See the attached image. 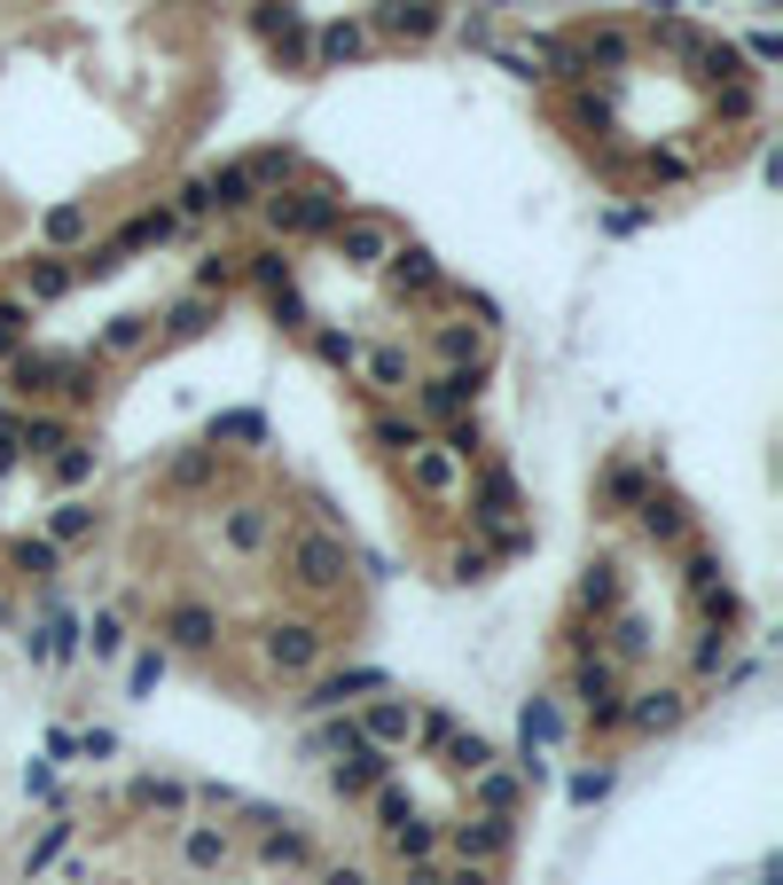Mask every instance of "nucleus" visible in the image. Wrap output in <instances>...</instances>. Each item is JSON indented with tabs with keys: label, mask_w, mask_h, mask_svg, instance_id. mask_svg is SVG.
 Returning a JSON list of instances; mask_svg holds the SVG:
<instances>
[{
	"label": "nucleus",
	"mask_w": 783,
	"mask_h": 885,
	"mask_svg": "<svg viewBox=\"0 0 783 885\" xmlns=\"http://www.w3.org/2000/svg\"><path fill=\"white\" fill-rule=\"evenodd\" d=\"M440 885H494V870H486V862H455Z\"/></svg>",
	"instance_id": "obj_52"
},
{
	"label": "nucleus",
	"mask_w": 783,
	"mask_h": 885,
	"mask_svg": "<svg viewBox=\"0 0 783 885\" xmlns=\"http://www.w3.org/2000/svg\"><path fill=\"white\" fill-rule=\"evenodd\" d=\"M220 439H267V423H258V415H220L212 423V447H220Z\"/></svg>",
	"instance_id": "obj_48"
},
{
	"label": "nucleus",
	"mask_w": 783,
	"mask_h": 885,
	"mask_svg": "<svg viewBox=\"0 0 783 885\" xmlns=\"http://www.w3.org/2000/svg\"><path fill=\"white\" fill-rule=\"evenodd\" d=\"M681 714H689V697H681V689H643L635 705H620V721H627V729H643V737L674 729Z\"/></svg>",
	"instance_id": "obj_8"
},
{
	"label": "nucleus",
	"mask_w": 783,
	"mask_h": 885,
	"mask_svg": "<svg viewBox=\"0 0 783 885\" xmlns=\"http://www.w3.org/2000/svg\"><path fill=\"white\" fill-rule=\"evenodd\" d=\"M71 752H86V760H110V752H118V737H110V729H86V737H71Z\"/></svg>",
	"instance_id": "obj_50"
},
{
	"label": "nucleus",
	"mask_w": 783,
	"mask_h": 885,
	"mask_svg": "<svg viewBox=\"0 0 783 885\" xmlns=\"http://www.w3.org/2000/svg\"><path fill=\"white\" fill-rule=\"evenodd\" d=\"M204 204L212 212H243V204H258V181H251L243 165H220L212 181H204Z\"/></svg>",
	"instance_id": "obj_16"
},
{
	"label": "nucleus",
	"mask_w": 783,
	"mask_h": 885,
	"mask_svg": "<svg viewBox=\"0 0 783 885\" xmlns=\"http://www.w3.org/2000/svg\"><path fill=\"white\" fill-rule=\"evenodd\" d=\"M329 243H337L345 267H384V259L400 251V228H392V220H377V212H345V220L329 228Z\"/></svg>",
	"instance_id": "obj_2"
},
{
	"label": "nucleus",
	"mask_w": 783,
	"mask_h": 885,
	"mask_svg": "<svg viewBox=\"0 0 783 885\" xmlns=\"http://www.w3.org/2000/svg\"><path fill=\"white\" fill-rule=\"evenodd\" d=\"M455 854H463V862H501V854H509V815L463 823V831H455Z\"/></svg>",
	"instance_id": "obj_11"
},
{
	"label": "nucleus",
	"mask_w": 783,
	"mask_h": 885,
	"mask_svg": "<svg viewBox=\"0 0 783 885\" xmlns=\"http://www.w3.org/2000/svg\"><path fill=\"white\" fill-rule=\"evenodd\" d=\"M134 808H165V815H181V808H189V791H181V783H165V776H141V783H134Z\"/></svg>",
	"instance_id": "obj_31"
},
{
	"label": "nucleus",
	"mask_w": 783,
	"mask_h": 885,
	"mask_svg": "<svg viewBox=\"0 0 783 885\" xmlns=\"http://www.w3.org/2000/svg\"><path fill=\"white\" fill-rule=\"evenodd\" d=\"M447 768H455V776H486V768H494V745H486L478 729H470V737L455 729V737H447Z\"/></svg>",
	"instance_id": "obj_22"
},
{
	"label": "nucleus",
	"mask_w": 783,
	"mask_h": 885,
	"mask_svg": "<svg viewBox=\"0 0 783 885\" xmlns=\"http://www.w3.org/2000/svg\"><path fill=\"white\" fill-rule=\"evenodd\" d=\"M141 337H149V322H141V314H118V322L103 329V352H134Z\"/></svg>",
	"instance_id": "obj_39"
},
{
	"label": "nucleus",
	"mask_w": 783,
	"mask_h": 885,
	"mask_svg": "<svg viewBox=\"0 0 783 885\" xmlns=\"http://www.w3.org/2000/svg\"><path fill=\"white\" fill-rule=\"evenodd\" d=\"M290 572L306 588H337L345 572H353V549H345L337 534H290Z\"/></svg>",
	"instance_id": "obj_4"
},
{
	"label": "nucleus",
	"mask_w": 783,
	"mask_h": 885,
	"mask_svg": "<svg viewBox=\"0 0 783 885\" xmlns=\"http://www.w3.org/2000/svg\"><path fill=\"white\" fill-rule=\"evenodd\" d=\"M361 689H384V674H369V666H353V674H329V682H314V697H298L306 714H337L345 697H361Z\"/></svg>",
	"instance_id": "obj_14"
},
{
	"label": "nucleus",
	"mask_w": 783,
	"mask_h": 885,
	"mask_svg": "<svg viewBox=\"0 0 783 885\" xmlns=\"http://www.w3.org/2000/svg\"><path fill=\"white\" fill-rule=\"evenodd\" d=\"M603 791H612V768H580V776H572V800H580V808H595Z\"/></svg>",
	"instance_id": "obj_45"
},
{
	"label": "nucleus",
	"mask_w": 783,
	"mask_h": 885,
	"mask_svg": "<svg viewBox=\"0 0 783 885\" xmlns=\"http://www.w3.org/2000/svg\"><path fill=\"white\" fill-rule=\"evenodd\" d=\"M415 737H423L431 752H447V737H455V714H423V721H415Z\"/></svg>",
	"instance_id": "obj_49"
},
{
	"label": "nucleus",
	"mask_w": 783,
	"mask_h": 885,
	"mask_svg": "<svg viewBox=\"0 0 783 885\" xmlns=\"http://www.w3.org/2000/svg\"><path fill=\"white\" fill-rule=\"evenodd\" d=\"M314 55H321V63H353V55H369V32H361V24H329V32L314 40Z\"/></svg>",
	"instance_id": "obj_24"
},
{
	"label": "nucleus",
	"mask_w": 783,
	"mask_h": 885,
	"mask_svg": "<svg viewBox=\"0 0 783 885\" xmlns=\"http://www.w3.org/2000/svg\"><path fill=\"white\" fill-rule=\"evenodd\" d=\"M377 24H384V32H408V40H431L447 17H440V0H384Z\"/></svg>",
	"instance_id": "obj_12"
},
{
	"label": "nucleus",
	"mask_w": 783,
	"mask_h": 885,
	"mask_svg": "<svg viewBox=\"0 0 783 885\" xmlns=\"http://www.w3.org/2000/svg\"><path fill=\"white\" fill-rule=\"evenodd\" d=\"M431 846H440V831H431V823H415V815L392 831V854H400V862H431Z\"/></svg>",
	"instance_id": "obj_32"
},
{
	"label": "nucleus",
	"mask_w": 783,
	"mask_h": 885,
	"mask_svg": "<svg viewBox=\"0 0 783 885\" xmlns=\"http://www.w3.org/2000/svg\"><path fill=\"white\" fill-rule=\"evenodd\" d=\"M86 534H95V502H55V549H71V541H86Z\"/></svg>",
	"instance_id": "obj_27"
},
{
	"label": "nucleus",
	"mask_w": 783,
	"mask_h": 885,
	"mask_svg": "<svg viewBox=\"0 0 783 885\" xmlns=\"http://www.w3.org/2000/svg\"><path fill=\"white\" fill-rule=\"evenodd\" d=\"M17 565L24 580H55V541H17Z\"/></svg>",
	"instance_id": "obj_40"
},
{
	"label": "nucleus",
	"mask_w": 783,
	"mask_h": 885,
	"mask_svg": "<svg viewBox=\"0 0 783 885\" xmlns=\"http://www.w3.org/2000/svg\"><path fill=\"white\" fill-rule=\"evenodd\" d=\"M572 689H580V714L595 729H620V674H612V659H588Z\"/></svg>",
	"instance_id": "obj_5"
},
{
	"label": "nucleus",
	"mask_w": 783,
	"mask_h": 885,
	"mask_svg": "<svg viewBox=\"0 0 783 885\" xmlns=\"http://www.w3.org/2000/svg\"><path fill=\"white\" fill-rule=\"evenodd\" d=\"M165 635H172V643H181V651H204V643L220 635V619H212L204 603H181V611H172V619H165Z\"/></svg>",
	"instance_id": "obj_17"
},
{
	"label": "nucleus",
	"mask_w": 783,
	"mask_h": 885,
	"mask_svg": "<svg viewBox=\"0 0 783 885\" xmlns=\"http://www.w3.org/2000/svg\"><path fill=\"white\" fill-rule=\"evenodd\" d=\"M71 291V267H63V259H32V267H24V298H63Z\"/></svg>",
	"instance_id": "obj_25"
},
{
	"label": "nucleus",
	"mask_w": 783,
	"mask_h": 885,
	"mask_svg": "<svg viewBox=\"0 0 783 885\" xmlns=\"http://www.w3.org/2000/svg\"><path fill=\"white\" fill-rule=\"evenodd\" d=\"M24 322H32V314H24L17 298H0V345H17V337H24Z\"/></svg>",
	"instance_id": "obj_51"
},
{
	"label": "nucleus",
	"mask_w": 783,
	"mask_h": 885,
	"mask_svg": "<svg viewBox=\"0 0 783 885\" xmlns=\"http://www.w3.org/2000/svg\"><path fill=\"white\" fill-rule=\"evenodd\" d=\"M290 165H298L290 149H258V157H251L243 172H251V181H283V172H290Z\"/></svg>",
	"instance_id": "obj_44"
},
{
	"label": "nucleus",
	"mask_w": 783,
	"mask_h": 885,
	"mask_svg": "<svg viewBox=\"0 0 783 885\" xmlns=\"http://www.w3.org/2000/svg\"><path fill=\"white\" fill-rule=\"evenodd\" d=\"M408 486H415V494H431V502H447V494L463 486V463H455L447 447H431V439H423V447L408 455Z\"/></svg>",
	"instance_id": "obj_7"
},
{
	"label": "nucleus",
	"mask_w": 783,
	"mask_h": 885,
	"mask_svg": "<svg viewBox=\"0 0 783 885\" xmlns=\"http://www.w3.org/2000/svg\"><path fill=\"white\" fill-rule=\"evenodd\" d=\"M643 525H650L658 541H681V534H689V525H681V509H674V502H658V494H643Z\"/></svg>",
	"instance_id": "obj_36"
},
{
	"label": "nucleus",
	"mask_w": 783,
	"mask_h": 885,
	"mask_svg": "<svg viewBox=\"0 0 783 885\" xmlns=\"http://www.w3.org/2000/svg\"><path fill=\"white\" fill-rule=\"evenodd\" d=\"M267 220H275V235H329L337 220H345V197L337 189H298V197H267Z\"/></svg>",
	"instance_id": "obj_1"
},
{
	"label": "nucleus",
	"mask_w": 783,
	"mask_h": 885,
	"mask_svg": "<svg viewBox=\"0 0 783 885\" xmlns=\"http://www.w3.org/2000/svg\"><path fill=\"white\" fill-rule=\"evenodd\" d=\"M212 322V298H181V306H172V329H181V337H197Z\"/></svg>",
	"instance_id": "obj_47"
},
{
	"label": "nucleus",
	"mask_w": 783,
	"mask_h": 885,
	"mask_svg": "<svg viewBox=\"0 0 783 885\" xmlns=\"http://www.w3.org/2000/svg\"><path fill=\"white\" fill-rule=\"evenodd\" d=\"M415 400H423V415H463L478 400V377L470 369H440L431 384H415Z\"/></svg>",
	"instance_id": "obj_9"
},
{
	"label": "nucleus",
	"mask_w": 783,
	"mask_h": 885,
	"mask_svg": "<svg viewBox=\"0 0 783 885\" xmlns=\"http://www.w3.org/2000/svg\"><path fill=\"white\" fill-rule=\"evenodd\" d=\"M369 791H377V815H384V831H400V823L415 815V808H408V791H400L392 776H384V783H369Z\"/></svg>",
	"instance_id": "obj_37"
},
{
	"label": "nucleus",
	"mask_w": 783,
	"mask_h": 885,
	"mask_svg": "<svg viewBox=\"0 0 783 885\" xmlns=\"http://www.w3.org/2000/svg\"><path fill=\"white\" fill-rule=\"evenodd\" d=\"M258 823H267V839H258V862H267V870H306L314 862V839L306 831H283L275 815H258Z\"/></svg>",
	"instance_id": "obj_13"
},
{
	"label": "nucleus",
	"mask_w": 783,
	"mask_h": 885,
	"mask_svg": "<svg viewBox=\"0 0 783 885\" xmlns=\"http://www.w3.org/2000/svg\"><path fill=\"white\" fill-rule=\"evenodd\" d=\"M55 377H63V361H17V377H9V392H55Z\"/></svg>",
	"instance_id": "obj_34"
},
{
	"label": "nucleus",
	"mask_w": 783,
	"mask_h": 885,
	"mask_svg": "<svg viewBox=\"0 0 783 885\" xmlns=\"http://www.w3.org/2000/svg\"><path fill=\"white\" fill-rule=\"evenodd\" d=\"M86 228H95V220H86V204H55V212L40 220V235H47V243H78Z\"/></svg>",
	"instance_id": "obj_33"
},
{
	"label": "nucleus",
	"mask_w": 783,
	"mask_h": 885,
	"mask_svg": "<svg viewBox=\"0 0 783 885\" xmlns=\"http://www.w3.org/2000/svg\"><path fill=\"white\" fill-rule=\"evenodd\" d=\"M55 478H63V486L95 478V447H55Z\"/></svg>",
	"instance_id": "obj_41"
},
{
	"label": "nucleus",
	"mask_w": 783,
	"mask_h": 885,
	"mask_svg": "<svg viewBox=\"0 0 783 885\" xmlns=\"http://www.w3.org/2000/svg\"><path fill=\"white\" fill-rule=\"evenodd\" d=\"M181 862H189V870H220V862H228V831H220V823H189Z\"/></svg>",
	"instance_id": "obj_19"
},
{
	"label": "nucleus",
	"mask_w": 783,
	"mask_h": 885,
	"mask_svg": "<svg viewBox=\"0 0 783 885\" xmlns=\"http://www.w3.org/2000/svg\"><path fill=\"white\" fill-rule=\"evenodd\" d=\"M235 259H243V251H220V259H204V267H197V291H228V283H235Z\"/></svg>",
	"instance_id": "obj_43"
},
{
	"label": "nucleus",
	"mask_w": 783,
	"mask_h": 885,
	"mask_svg": "<svg viewBox=\"0 0 783 885\" xmlns=\"http://www.w3.org/2000/svg\"><path fill=\"white\" fill-rule=\"evenodd\" d=\"M0 431H9V423H0Z\"/></svg>",
	"instance_id": "obj_59"
},
{
	"label": "nucleus",
	"mask_w": 783,
	"mask_h": 885,
	"mask_svg": "<svg viewBox=\"0 0 783 885\" xmlns=\"http://www.w3.org/2000/svg\"><path fill=\"white\" fill-rule=\"evenodd\" d=\"M314 352H321L329 369H353V361H361V345H353V337H337V329H314Z\"/></svg>",
	"instance_id": "obj_38"
},
{
	"label": "nucleus",
	"mask_w": 783,
	"mask_h": 885,
	"mask_svg": "<svg viewBox=\"0 0 783 885\" xmlns=\"http://www.w3.org/2000/svg\"><path fill=\"white\" fill-rule=\"evenodd\" d=\"M557 737H564V714H557L549 697H533V705H526V745H533V752H549Z\"/></svg>",
	"instance_id": "obj_30"
},
{
	"label": "nucleus",
	"mask_w": 783,
	"mask_h": 885,
	"mask_svg": "<svg viewBox=\"0 0 783 885\" xmlns=\"http://www.w3.org/2000/svg\"><path fill=\"white\" fill-rule=\"evenodd\" d=\"M55 447H71V439H63V415H32V423L17 431V455H55Z\"/></svg>",
	"instance_id": "obj_28"
},
{
	"label": "nucleus",
	"mask_w": 783,
	"mask_h": 885,
	"mask_svg": "<svg viewBox=\"0 0 783 885\" xmlns=\"http://www.w3.org/2000/svg\"><path fill=\"white\" fill-rule=\"evenodd\" d=\"M400 870H408L400 885H440V870H431V862H400Z\"/></svg>",
	"instance_id": "obj_58"
},
{
	"label": "nucleus",
	"mask_w": 783,
	"mask_h": 885,
	"mask_svg": "<svg viewBox=\"0 0 783 885\" xmlns=\"http://www.w3.org/2000/svg\"><path fill=\"white\" fill-rule=\"evenodd\" d=\"M157 674H165V659H134V697H149V689H157Z\"/></svg>",
	"instance_id": "obj_55"
},
{
	"label": "nucleus",
	"mask_w": 783,
	"mask_h": 885,
	"mask_svg": "<svg viewBox=\"0 0 783 885\" xmlns=\"http://www.w3.org/2000/svg\"><path fill=\"white\" fill-rule=\"evenodd\" d=\"M431 352H440V361H447V369H470V361H478V352H486V329H463V322H447L440 337H431Z\"/></svg>",
	"instance_id": "obj_18"
},
{
	"label": "nucleus",
	"mask_w": 783,
	"mask_h": 885,
	"mask_svg": "<svg viewBox=\"0 0 783 885\" xmlns=\"http://www.w3.org/2000/svg\"><path fill=\"white\" fill-rule=\"evenodd\" d=\"M384 752L377 745H353V760H337V791H369V783H384Z\"/></svg>",
	"instance_id": "obj_20"
},
{
	"label": "nucleus",
	"mask_w": 783,
	"mask_h": 885,
	"mask_svg": "<svg viewBox=\"0 0 783 885\" xmlns=\"http://www.w3.org/2000/svg\"><path fill=\"white\" fill-rule=\"evenodd\" d=\"M321 885H369V877H361L353 862H337V870H321Z\"/></svg>",
	"instance_id": "obj_57"
},
{
	"label": "nucleus",
	"mask_w": 783,
	"mask_h": 885,
	"mask_svg": "<svg viewBox=\"0 0 783 885\" xmlns=\"http://www.w3.org/2000/svg\"><path fill=\"white\" fill-rule=\"evenodd\" d=\"M369 439H377V447H392V455H415V447H423V423H415V415H369Z\"/></svg>",
	"instance_id": "obj_21"
},
{
	"label": "nucleus",
	"mask_w": 783,
	"mask_h": 885,
	"mask_svg": "<svg viewBox=\"0 0 783 885\" xmlns=\"http://www.w3.org/2000/svg\"><path fill=\"white\" fill-rule=\"evenodd\" d=\"M212 463H220V447H197V455H181V463H172V486H204V478H212Z\"/></svg>",
	"instance_id": "obj_42"
},
{
	"label": "nucleus",
	"mask_w": 783,
	"mask_h": 885,
	"mask_svg": "<svg viewBox=\"0 0 783 885\" xmlns=\"http://www.w3.org/2000/svg\"><path fill=\"white\" fill-rule=\"evenodd\" d=\"M220 534H228V549H235V557H258L275 525H267V509H258V502H243V509H228V525H220Z\"/></svg>",
	"instance_id": "obj_15"
},
{
	"label": "nucleus",
	"mask_w": 783,
	"mask_h": 885,
	"mask_svg": "<svg viewBox=\"0 0 783 885\" xmlns=\"http://www.w3.org/2000/svg\"><path fill=\"white\" fill-rule=\"evenodd\" d=\"M486 565H494L486 549H463V557H455V580H486Z\"/></svg>",
	"instance_id": "obj_54"
},
{
	"label": "nucleus",
	"mask_w": 783,
	"mask_h": 885,
	"mask_svg": "<svg viewBox=\"0 0 783 885\" xmlns=\"http://www.w3.org/2000/svg\"><path fill=\"white\" fill-rule=\"evenodd\" d=\"M24 791H32V800H55V776H47V768L32 760V768H24Z\"/></svg>",
	"instance_id": "obj_56"
},
{
	"label": "nucleus",
	"mask_w": 783,
	"mask_h": 885,
	"mask_svg": "<svg viewBox=\"0 0 783 885\" xmlns=\"http://www.w3.org/2000/svg\"><path fill=\"white\" fill-rule=\"evenodd\" d=\"M258 651H267V666H275V674H314V666H321V651H329V635H321V628H306V619H275Z\"/></svg>",
	"instance_id": "obj_3"
},
{
	"label": "nucleus",
	"mask_w": 783,
	"mask_h": 885,
	"mask_svg": "<svg viewBox=\"0 0 783 885\" xmlns=\"http://www.w3.org/2000/svg\"><path fill=\"white\" fill-rule=\"evenodd\" d=\"M392 267V298H447V283H440V267H431L423 251H392L384 259Z\"/></svg>",
	"instance_id": "obj_10"
},
{
	"label": "nucleus",
	"mask_w": 783,
	"mask_h": 885,
	"mask_svg": "<svg viewBox=\"0 0 783 885\" xmlns=\"http://www.w3.org/2000/svg\"><path fill=\"white\" fill-rule=\"evenodd\" d=\"M361 361H369V384L377 392H400L408 384V352L400 345H377V352H361Z\"/></svg>",
	"instance_id": "obj_29"
},
{
	"label": "nucleus",
	"mask_w": 783,
	"mask_h": 885,
	"mask_svg": "<svg viewBox=\"0 0 783 885\" xmlns=\"http://www.w3.org/2000/svg\"><path fill=\"white\" fill-rule=\"evenodd\" d=\"M251 275H258V291H267L275 306H290V259L283 251H251Z\"/></svg>",
	"instance_id": "obj_26"
},
{
	"label": "nucleus",
	"mask_w": 783,
	"mask_h": 885,
	"mask_svg": "<svg viewBox=\"0 0 783 885\" xmlns=\"http://www.w3.org/2000/svg\"><path fill=\"white\" fill-rule=\"evenodd\" d=\"M353 729H361V745L392 752V745H408V737H415V705H408V697H377V705H369V714H361Z\"/></svg>",
	"instance_id": "obj_6"
},
{
	"label": "nucleus",
	"mask_w": 783,
	"mask_h": 885,
	"mask_svg": "<svg viewBox=\"0 0 783 885\" xmlns=\"http://www.w3.org/2000/svg\"><path fill=\"white\" fill-rule=\"evenodd\" d=\"M86 635H95V659H118V651H126V628H118L110 611H103V619H95V628H86Z\"/></svg>",
	"instance_id": "obj_46"
},
{
	"label": "nucleus",
	"mask_w": 783,
	"mask_h": 885,
	"mask_svg": "<svg viewBox=\"0 0 783 885\" xmlns=\"http://www.w3.org/2000/svg\"><path fill=\"white\" fill-rule=\"evenodd\" d=\"M63 839H71V815H55V823H47V831H40V839H32V846H24V877H32V870H47V862H55V846H63Z\"/></svg>",
	"instance_id": "obj_35"
},
{
	"label": "nucleus",
	"mask_w": 783,
	"mask_h": 885,
	"mask_svg": "<svg viewBox=\"0 0 783 885\" xmlns=\"http://www.w3.org/2000/svg\"><path fill=\"white\" fill-rule=\"evenodd\" d=\"M470 783H478V808H486V815H509V808H517V783H526V776L486 768V776H470Z\"/></svg>",
	"instance_id": "obj_23"
},
{
	"label": "nucleus",
	"mask_w": 783,
	"mask_h": 885,
	"mask_svg": "<svg viewBox=\"0 0 783 885\" xmlns=\"http://www.w3.org/2000/svg\"><path fill=\"white\" fill-rule=\"evenodd\" d=\"M612 596H620V580H612V565H595V572H588V603H612Z\"/></svg>",
	"instance_id": "obj_53"
}]
</instances>
